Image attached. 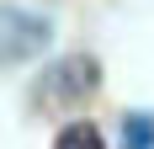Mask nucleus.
Returning <instances> with one entry per match:
<instances>
[{"label":"nucleus","instance_id":"2","mask_svg":"<svg viewBox=\"0 0 154 149\" xmlns=\"http://www.w3.org/2000/svg\"><path fill=\"white\" fill-rule=\"evenodd\" d=\"M96 80H101L96 59H64V64H53V69L43 74V90H37V101H48V106L85 101V96L96 90Z\"/></svg>","mask_w":154,"mask_h":149},{"label":"nucleus","instance_id":"1","mask_svg":"<svg viewBox=\"0 0 154 149\" xmlns=\"http://www.w3.org/2000/svg\"><path fill=\"white\" fill-rule=\"evenodd\" d=\"M48 37H53L48 16L21 11V5H5V11H0V69H16V64L37 59L48 48Z\"/></svg>","mask_w":154,"mask_h":149},{"label":"nucleus","instance_id":"3","mask_svg":"<svg viewBox=\"0 0 154 149\" xmlns=\"http://www.w3.org/2000/svg\"><path fill=\"white\" fill-rule=\"evenodd\" d=\"M53 149H106V144H101V133H96L91 122H69V128L59 133V144H53Z\"/></svg>","mask_w":154,"mask_h":149},{"label":"nucleus","instance_id":"4","mask_svg":"<svg viewBox=\"0 0 154 149\" xmlns=\"http://www.w3.org/2000/svg\"><path fill=\"white\" fill-rule=\"evenodd\" d=\"M128 149H154V117L149 112H138V117H128Z\"/></svg>","mask_w":154,"mask_h":149}]
</instances>
